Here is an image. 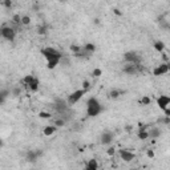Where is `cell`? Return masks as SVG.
Wrapping results in <instances>:
<instances>
[{"mask_svg": "<svg viewBox=\"0 0 170 170\" xmlns=\"http://www.w3.org/2000/svg\"><path fill=\"white\" fill-rule=\"evenodd\" d=\"M41 54L47 60V68L54 69L63 60V53L53 47H45L41 49Z\"/></svg>", "mask_w": 170, "mask_h": 170, "instance_id": "cell-1", "label": "cell"}, {"mask_svg": "<svg viewBox=\"0 0 170 170\" xmlns=\"http://www.w3.org/2000/svg\"><path fill=\"white\" fill-rule=\"evenodd\" d=\"M104 108L101 102L98 101L96 97H89L87 100V116L88 117H98L102 113Z\"/></svg>", "mask_w": 170, "mask_h": 170, "instance_id": "cell-2", "label": "cell"}, {"mask_svg": "<svg viewBox=\"0 0 170 170\" xmlns=\"http://www.w3.org/2000/svg\"><path fill=\"white\" fill-rule=\"evenodd\" d=\"M142 71L141 64H132V63H125L122 67V72L128 76H136L137 73Z\"/></svg>", "mask_w": 170, "mask_h": 170, "instance_id": "cell-3", "label": "cell"}, {"mask_svg": "<svg viewBox=\"0 0 170 170\" xmlns=\"http://www.w3.org/2000/svg\"><path fill=\"white\" fill-rule=\"evenodd\" d=\"M88 91H85V89H76L74 92H72L71 94L68 96V105H71V106H73L74 104H77L80 100H81L85 94H87Z\"/></svg>", "mask_w": 170, "mask_h": 170, "instance_id": "cell-4", "label": "cell"}, {"mask_svg": "<svg viewBox=\"0 0 170 170\" xmlns=\"http://www.w3.org/2000/svg\"><path fill=\"white\" fill-rule=\"evenodd\" d=\"M124 61L125 63H132V64H142V57L138 52L129 51L124 53Z\"/></svg>", "mask_w": 170, "mask_h": 170, "instance_id": "cell-5", "label": "cell"}, {"mask_svg": "<svg viewBox=\"0 0 170 170\" xmlns=\"http://www.w3.org/2000/svg\"><path fill=\"white\" fill-rule=\"evenodd\" d=\"M0 36L3 39H6L7 41H15V39H16V31L12 28V27H7L4 26L0 28Z\"/></svg>", "mask_w": 170, "mask_h": 170, "instance_id": "cell-6", "label": "cell"}, {"mask_svg": "<svg viewBox=\"0 0 170 170\" xmlns=\"http://www.w3.org/2000/svg\"><path fill=\"white\" fill-rule=\"evenodd\" d=\"M118 154H120V158H121L124 162H132L133 159L136 158V153H133L132 150H129V149H120Z\"/></svg>", "mask_w": 170, "mask_h": 170, "instance_id": "cell-7", "label": "cell"}, {"mask_svg": "<svg viewBox=\"0 0 170 170\" xmlns=\"http://www.w3.org/2000/svg\"><path fill=\"white\" fill-rule=\"evenodd\" d=\"M170 71V65L169 63H163V64H159L158 67H156L153 69V74L156 77H159V76H165V74H168Z\"/></svg>", "mask_w": 170, "mask_h": 170, "instance_id": "cell-8", "label": "cell"}, {"mask_svg": "<svg viewBox=\"0 0 170 170\" xmlns=\"http://www.w3.org/2000/svg\"><path fill=\"white\" fill-rule=\"evenodd\" d=\"M113 138H114V134L111 130H104L101 133V136H100V142L104 146H108V145H111L113 142Z\"/></svg>", "mask_w": 170, "mask_h": 170, "instance_id": "cell-9", "label": "cell"}, {"mask_svg": "<svg viewBox=\"0 0 170 170\" xmlns=\"http://www.w3.org/2000/svg\"><path fill=\"white\" fill-rule=\"evenodd\" d=\"M157 105L159 106V109L163 112L169 105H170V97L166 96V94H161V96L157 97Z\"/></svg>", "mask_w": 170, "mask_h": 170, "instance_id": "cell-10", "label": "cell"}, {"mask_svg": "<svg viewBox=\"0 0 170 170\" xmlns=\"http://www.w3.org/2000/svg\"><path fill=\"white\" fill-rule=\"evenodd\" d=\"M43 156V150H28L26 154V159L28 162H36L39 157Z\"/></svg>", "mask_w": 170, "mask_h": 170, "instance_id": "cell-11", "label": "cell"}, {"mask_svg": "<svg viewBox=\"0 0 170 170\" xmlns=\"http://www.w3.org/2000/svg\"><path fill=\"white\" fill-rule=\"evenodd\" d=\"M57 129H59V128H56L53 124H52V125H47V126L43 128V134H44L45 137H51V136H53V134L57 132Z\"/></svg>", "mask_w": 170, "mask_h": 170, "instance_id": "cell-12", "label": "cell"}, {"mask_svg": "<svg viewBox=\"0 0 170 170\" xmlns=\"http://www.w3.org/2000/svg\"><path fill=\"white\" fill-rule=\"evenodd\" d=\"M149 133V138H159L162 134V130L158 126H152L150 129H148Z\"/></svg>", "mask_w": 170, "mask_h": 170, "instance_id": "cell-13", "label": "cell"}, {"mask_svg": "<svg viewBox=\"0 0 170 170\" xmlns=\"http://www.w3.org/2000/svg\"><path fill=\"white\" fill-rule=\"evenodd\" d=\"M125 93H126L125 91H121V89H117V88H114V89H112V91L109 92L108 97L111 98V100H117L120 96H122V94H125Z\"/></svg>", "mask_w": 170, "mask_h": 170, "instance_id": "cell-14", "label": "cell"}, {"mask_svg": "<svg viewBox=\"0 0 170 170\" xmlns=\"http://www.w3.org/2000/svg\"><path fill=\"white\" fill-rule=\"evenodd\" d=\"M83 51L85 52V54H93L94 52H96V45H94L93 43H85V45L83 47Z\"/></svg>", "mask_w": 170, "mask_h": 170, "instance_id": "cell-15", "label": "cell"}, {"mask_svg": "<svg viewBox=\"0 0 170 170\" xmlns=\"http://www.w3.org/2000/svg\"><path fill=\"white\" fill-rule=\"evenodd\" d=\"M39 87H40V80L37 77H33L32 81L28 84V89L31 92H37L39 91Z\"/></svg>", "mask_w": 170, "mask_h": 170, "instance_id": "cell-16", "label": "cell"}, {"mask_svg": "<svg viewBox=\"0 0 170 170\" xmlns=\"http://www.w3.org/2000/svg\"><path fill=\"white\" fill-rule=\"evenodd\" d=\"M85 169L87 170H97L98 169V162L94 158L89 159V161L87 162V165H85Z\"/></svg>", "mask_w": 170, "mask_h": 170, "instance_id": "cell-17", "label": "cell"}, {"mask_svg": "<svg viewBox=\"0 0 170 170\" xmlns=\"http://www.w3.org/2000/svg\"><path fill=\"white\" fill-rule=\"evenodd\" d=\"M154 49H156V51L157 52H159V53H162L163 51H165V43L163 41H159V40H158V41H154Z\"/></svg>", "mask_w": 170, "mask_h": 170, "instance_id": "cell-18", "label": "cell"}, {"mask_svg": "<svg viewBox=\"0 0 170 170\" xmlns=\"http://www.w3.org/2000/svg\"><path fill=\"white\" fill-rule=\"evenodd\" d=\"M137 137L141 139V141H145V139H149V133H148V129H142V130H138L137 133Z\"/></svg>", "mask_w": 170, "mask_h": 170, "instance_id": "cell-19", "label": "cell"}, {"mask_svg": "<svg viewBox=\"0 0 170 170\" xmlns=\"http://www.w3.org/2000/svg\"><path fill=\"white\" fill-rule=\"evenodd\" d=\"M35 76L33 74H27V76H24L23 78H21V84H23V87L24 88H28V84L32 81V78H33Z\"/></svg>", "mask_w": 170, "mask_h": 170, "instance_id": "cell-20", "label": "cell"}, {"mask_svg": "<svg viewBox=\"0 0 170 170\" xmlns=\"http://www.w3.org/2000/svg\"><path fill=\"white\" fill-rule=\"evenodd\" d=\"M138 102H139V105H142V106H149V105L152 104V98L149 96H142Z\"/></svg>", "mask_w": 170, "mask_h": 170, "instance_id": "cell-21", "label": "cell"}, {"mask_svg": "<svg viewBox=\"0 0 170 170\" xmlns=\"http://www.w3.org/2000/svg\"><path fill=\"white\" fill-rule=\"evenodd\" d=\"M65 120H64V118H54L53 120V125H54V126H56V128H63V126H65Z\"/></svg>", "mask_w": 170, "mask_h": 170, "instance_id": "cell-22", "label": "cell"}, {"mask_svg": "<svg viewBox=\"0 0 170 170\" xmlns=\"http://www.w3.org/2000/svg\"><path fill=\"white\" fill-rule=\"evenodd\" d=\"M69 51H71L73 54H76V53L83 52V47H80V45H74V44H72V45H69Z\"/></svg>", "mask_w": 170, "mask_h": 170, "instance_id": "cell-23", "label": "cell"}, {"mask_svg": "<svg viewBox=\"0 0 170 170\" xmlns=\"http://www.w3.org/2000/svg\"><path fill=\"white\" fill-rule=\"evenodd\" d=\"M47 33H48V27L47 26H40L37 28V35H40V36H45Z\"/></svg>", "mask_w": 170, "mask_h": 170, "instance_id": "cell-24", "label": "cell"}, {"mask_svg": "<svg viewBox=\"0 0 170 170\" xmlns=\"http://www.w3.org/2000/svg\"><path fill=\"white\" fill-rule=\"evenodd\" d=\"M20 94H21V88H20V87H13V88L11 89V96L19 97Z\"/></svg>", "mask_w": 170, "mask_h": 170, "instance_id": "cell-25", "label": "cell"}, {"mask_svg": "<svg viewBox=\"0 0 170 170\" xmlns=\"http://www.w3.org/2000/svg\"><path fill=\"white\" fill-rule=\"evenodd\" d=\"M0 4H2L4 8H7V9L12 8V0H0Z\"/></svg>", "mask_w": 170, "mask_h": 170, "instance_id": "cell-26", "label": "cell"}, {"mask_svg": "<svg viewBox=\"0 0 170 170\" xmlns=\"http://www.w3.org/2000/svg\"><path fill=\"white\" fill-rule=\"evenodd\" d=\"M31 17L28 16V15H24V16H21V26H29L31 24Z\"/></svg>", "mask_w": 170, "mask_h": 170, "instance_id": "cell-27", "label": "cell"}, {"mask_svg": "<svg viewBox=\"0 0 170 170\" xmlns=\"http://www.w3.org/2000/svg\"><path fill=\"white\" fill-rule=\"evenodd\" d=\"M39 117L43 118V120H49V118H52V114L48 113V112H40L39 113Z\"/></svg>", "mask_w": 170, "mask_h": 170, "instance_id": "cell-28", "label": "cell"}, {"mask_svg": "<svg viewBox=\"0 0 170 170\" xmlns=\"http://www.w3.org/2000/svg\"><path fill=\"white\" fill-rule=\"evenodd\" d=\"M101 74H102V71H101L100 68H94L93 71H92V76H93V77H100Z\"/></svg>", "mask_w": 170, "mask_h": 170, "instance_id": "cell-29", "label": "cell"}, {"mask_svg": "<svg viewBox=\"0 0 170 170\" xmlns=\"http://www.w3.org/2000/svg\"><path fill=\"white\" fill-rule=\"evenodd\" d=\"M12 21H13V24H21V16H20V15H13Z\"/></svg>", "mask_w": 170, "mask_h": 170, "instance_id": "cell-30", "label": "cell"}, {"mask_svg": "<svg viewBox=\"0 0 170 170\" xmlns=\"http://www.w3.org/2000/svg\"><path fill=\"white\" fill-rule=\"evenodd\" d=\"M81 85H83V89H85V91H89V89H91V81H88V80H84Z\"/></svg>", "mask_w": 170, "mask_h": 170, "instance_id": "cell-31", "label": "cell"}, {"mask_svg": "<svg viewBox=\"0 0 170 170\" xmlns=\"http://www.w3.org/2000/svg\"><path fill=\"white\" fill-rule=\"evenodd\" d=\"M116 148H109V149H106V154H108V156L109 157H113L114 156V154H116Z\"/></svg>", "mask_w": 170, "mask_h": 170, "instance_id": "cell-32", "label": "cell"}, {"mask_svg": "<svg viewBox=\"0 0 170 170\" xmlns=\"http://www.w3.org/2000/svg\"><path fill=\"white\" fill-rule=\"evenodd\" d=\"M0 94H2V96H4V97H8L9 94H11V91H9V89H0Z\"/></svg>", "mask_w": 170, "mask_h": 170, "instance_id": "cell-33", "label": "cell"}, {"mask_svg": "<svg viewBox=\"0 0 170 170\" xmlns=\"http://www.w3.org/2000/svg\"><path fill=\"white\" fill-rule=\"evenodd\" d=\"M146 156L149 158H154V152H153V149H149V150L146 152Z\"/></svg>", "mask_w": 170, "mask_h": 170, "instance_id": "cell-34", "label": "cell"}, {"mask_svg": "<svg viewBox=\"0 0 170 170\" xmlns=\"http://www.w3.org/2000/svg\"><path fill=\"white\" fill-rule=\"evenodd\" d=\"M113 13L116 15V16H121V15H122L121 9H118V8H114V9H113Z\"/></svg>", "mask_w": 170, "mask_h": 170, "instance_id": "cell-35", "label": "cell"}, {"mask_svg": "<svg viewBox=\"0 0 170 170\" xmlns=\"http://www.w3.org/2000/svg\"><path fill=\"white\" fill-rule=\"evenodd\" d=\"M161 121H162L165 125H169V124H170V117H166V116H165V117L161 120Z\"/></svg>", "mask_w": 170, "mask_h": 170, "instance_id": "cell-36", "label": "cell"}, {"mask_svg": "<svg viewBox=\"0 0 170 170\" xmlns=\"http://www.w3.org/2000/svg\"><path fill=\"white\" fill-rule=\"evenodd\" d=\"M163 114H165L166 117H170V106H168L166 109H165V111H163Z\"/></svg>", "mask_w": 170, "mask_h": 170, "instance_id": "cell-37", "label": "cell"}, {"mask_svg": "<svg viewBox=\"0 0 170 170\" xmlns=\"http://www.w3.org/2000/svg\"><path fill=\"white\" fill-rule=\"evenodd\" d=\"M6 97H4V96H2V94H0V105H3L4 102H6Z\"/></svg>", "mask_w": 170, "mask_h": 170, "instance_id": "cell-38", "label": "cell"}, {"mask_svg": "<svg viewBox=\"0 0 170 170\" xmlns=\"http://www.w3.org/2000/svg\"><path fill=\"white\" fill-rule=\"evenodd\" d=\"M130 129H132V126H125V130H126V132H129Z\"/></svg>", "mask_w": 170, "mask_h": 170, "instance_id": "cell-39", "label": "cell"}, {"mask_svg": "<svg viewBox=\"0 0 170 170\" xmlns=\"http://www.w3.org/2000/svg\"><path fill=\"white\" fill-rule=\"evenodd\" d=\"M3 145H4V142H3V139H2V138H0V148H2V146H3Z\"/></svg>", "mask_w": 170, "mask_h": 170, "instance_id": "cell-40", "label": "cell"}, {"mask_svg": "<svg viewBox=\"0 0 170 170\" xmlns=\"http://www.w3.org/2000/svg\"><path fill=\"white\" fill-rule=\"evenodd\" d=\"M57 2H67V0H57Z\"/></svg>", "mask_w": 170, "mask_h": 170, "instance_id": "cell-41", "label": "cell"}]
</instances>
